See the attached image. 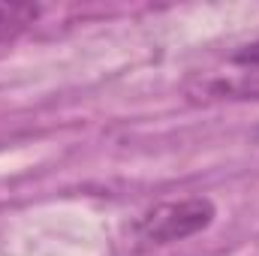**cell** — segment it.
<instances>
[{
  "label": "cell",
  "mask_w": 259,
  "mask_h": 256,
  "mask_svg": "<svg viewBox=\"0 0 259 256\" xmlns=\"http://www.w3.org/2000/svg\"><path fill=\"white\" fill-rule=\"evenodd\" d=\"M217 217V208L205 196H187V199H172L160 202L151 211H145L136 223V241L148 247L184 241L196 232L208 229Z\"/></svg>",
  "instance_id": "cell-2"
},
{
  "label": "cell",
  "mask_w": 259,
  "mask_h": 256,
  "mask_svg": "<svg viewBox=\"0 0 259 256\" xmlns=\"http://www.w3.org/2000/svg\"><path fill=\"white\" fill-rule=\"evenodd\" d=\"M36 18L39 6L33 3H0V46L15 42Z\"/></svg>",
  "instance_id": "cell-3"
},
{
  "label": "cell",
  "mask_w": 259,
  "mask_h": 256,
  "mask_svg": "<svg viewBox=\"0 0 259 256\" xmlns=\"http://www.w3.org/2000/svg\"><path fill=\"white\" fill-rule=\"evenodd\" d=\"M184 94L190 103L259 100V39L190 72Z\"/></svg>",
  "instance_id": "cell-1"
}]
</instances>
